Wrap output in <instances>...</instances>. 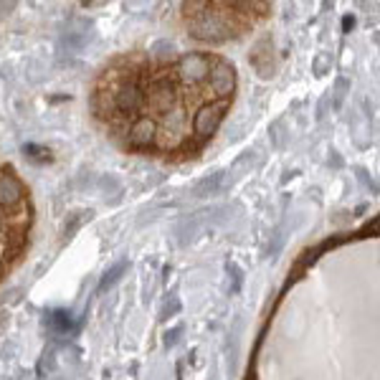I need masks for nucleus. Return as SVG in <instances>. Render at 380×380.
<instances>
[{
	"instance_id": "1",
	"label": "nucleus",
	"mask_w": 380,
	"mask_h": 380,
	"mask_svg": "<svg viewBox=\"0 0 380 380\" xmlns=\"http://www.w3.org/2000/svg\"><path fill=\"white\" fill-rule=\"evenodd\" d=\"M206 10H200L198 16L193 18V34L206 41H221L228 36V23L218 10H211L208 5H203Z\"/></svg>"
},
{
	"instance_id": "2",
	"label": "nucleus",
	"mask_w": 380,
	"mask_h": 380,
	"mask_svg": "<svg viewBox=\"0 0 380 380\" xmlns=\"http://www.w3.org/2000/svg\"><path fill=\"white\" fill-rule=\"evenodd\" d=\"M112 99H115V109L119 112H134L145 104V94L137 86V76L134 74H124L122 82L117 84L112 91Z\"/></svg>"
},
{
	"instance_id": "3",
	"label": "nucleus",
	"mask_w": 380,
	"mask_h": 380,
	"mask_svg": "<svg viewBox=\"0 0 380 380\" xmlns=\"http://www.w3.org/2000/svg\"><path fill=\"white\" fill-rule=\"evenodd\" d=\"M226 115V102H215V104H203V107L195 112V119H193V130L200 134V137H211V134L218 130V124Z\"/></svg>"
},
{
	"instance_id": "4",
	"label": "nucleus",
	"mask_w": 380,
	"mask_h": 380,
	"mask_svg": "<svg viewBox=\"0 0 380 380\" xmlns=\"http://www.w3.org/2000/svg\"><path fill=\"white\" fill-rule=\"evenodd\" d=\"M178 69H180V76L188 84H200L208 79L211 64H208V58L203 56V54H188V56L180 58Z\"/></svg>"
},
{
	"instance_id": "5",
	"label": "nucleus",
	"mask_w": 380,
	"mask_h": 380,
	"mask_svg": "<svg viewBox=\"0 0 380 380\" xmlns=\"http://www.w3.org/2000/svg\"><path fill=\"white\" fill-rule=\"evenodd\" d=\"M208 74H211V86L218 97H231V91L236 89V74H233L231 64L215 61Z\"/></svg>"
},
{
	"instance_id": "6",
	"label": "nucleus",
	"mask_w": 380,
	"mask_h": 380,
	"mask_svg": "<svg viewBox=\"0 0 380 380\" xmlns=\"http://www.w3.org/2000/svg\"><path fill=\"white\" fill-rule=\"evenodd\" d=\"M23 200V185L13 173H0V206L13 208Z\"/></svg>"
},
{
	"instance_id": "7",
	"label": "nucleus",
	"mask_w": 380,
	"mask_h": 380,
	"mask_svg": "<svg viewBox=\"0 0 380 380\" xmlns=\"http://www.w3.org/2000/svg\"><path fill=\"white\" fill-rule=\"evenodd\" d=\"M155 122L152 119H137L132 124V130H130V142L137 145V147H150L152 142H155Z\"/></svg>"
},
{
	"instance_id": "8",
	"label": "nucleus",
	"mask_w": 380,
	"mask_h": 380,
	"mask_svg": "<svg viewBox=\"0 0 380 380\" xmlns=\"http://www.w3.org/2000/svg\"><path fill=\"white\" fill-rule=\"evenodd\" d=\"M152 104H155V109H160V112H173V107H175L173 89H170L167 84H157L155 91H152Z\"/></svg>"
},
{
	"instance_id": "9",
	"label": "nucleus",
	"mask_w": 380,
	"mask_h": 380,
	"mask_svg": "<svg viewBox=\"0 0 380 380\" xmlns=\"http://www.w3.org/2000/svg\"><path fill=\"white\" fill-rule=\"evenodd\" d=\"M127 272V264H124V261H119V264L117 266H112V269H109L107 272V276H104V279H102V284H99V292H104V289H109V287H112V284H117V281L122 279V274Z\"/></svg>"
},
{
	"instance_id": "10",
	"label": "nucleus",
	"mask_w": 380,
	"mask_h": 380,
	"mask_svg": "<svg viewBox=\"0 0 380 380\" xmlns=\"http://www.w3.org/2000/svg\"><path fill=\"white\" fill-rule=\"evenodd\" d=\"M182 124H185V115H182V112H178V109H173V112H167L165 127L170 130V132H180Z\"/></svg>"
},
{
	"instance_id": "11",
	"label": "nucleus",
	"mask_w": 380,
	"mask_h": 380,
	"mask_svg": "<svg viewBox=\"0 0 380 380\" xmlns=\"http://www.w3.org/2000/svg\"><path fill=\"white\" fill-rule=\"evenodd\" d=\"M51 324H56L58 330H69V324H71V320H69V312H61V309H58V312H51Z\"/></svg>"
},
{
	"instance_id": "12",
	"label": "nucleus",
	"mask_w": 380,
	"mask_h": 380,
	"mask_svg": "<svg viewBox=\"0 0 380 380\" xmlns=\"http://www.w3.org/2000/svg\"><path fill=\"white\" fill-rule=\"evenodd\" d=\"M25 155L31 157V160H49V150H41V147H36V145H28V147H25Z\"/></svg>"
},
{
	"instance_id": "13",
	"label": "nucleus",
	"mask_w": 380,
	"mask_h": 380,
	"mask_svg": "<svg viewBox=\"0 0 380 380\" xmlns=\"http://www.w3.org/2000/svg\"><path fill=\"white\" fill-rule=\"evenodd\" d=\"M347 89V79H337V94H335V104L340 107V102H342V97H345V91Z\"/></svg>"
},
{
	"instance_id": "14",
	"label": "nucleus",
	"mask_w": 380,
	"mask_h": 380,
	"mask_svg": "<svg viewBox=\"0 0 380 380\" xmlns=\"http://www.w3.org/2000/svg\"><path fill=\"white\" fill-rule=\"evenodd\" d=\"M178 309H180V302H178V299H173V302H170V307L165 305V309H163V317H173V312H178Z\"/></svg>"
},
{
	"instance_id": "15",
	"label": "nucleus",
	"mask_w": 380,
	"mask_h": 380,
	"mask_svg": "<svg viewBox=\"0 0 380 380\" xmlns=\"http://www.w3.org/2000/svg\"><path fill=\"white\" fill-rule=\"evenodd\" d=\"M180 327H175V330L173 332H170V337H165V345L167 347H170V345H175V342H178V337H180Z\"/></svg>"
},
{
	"instance_id": "16",
	"label": "nucleus",
	"mask_w": 380,
	"mask_h": 380,
	"mask_svg": "<svg viewBox=\"0 0 380 380\" xmlns=\"http://www.w3.org/2000/svg\"><path fill=\"white\" fill-rule=\"evenodd\" d=\"M353 25H355V18H353V16H345V18H342V28H345V31H350Z\"/></svg>"
}]
</instances>
